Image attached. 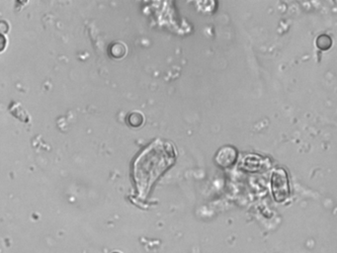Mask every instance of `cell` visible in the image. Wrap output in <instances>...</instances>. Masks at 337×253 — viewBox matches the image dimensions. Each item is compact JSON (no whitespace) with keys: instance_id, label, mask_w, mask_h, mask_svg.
<instances>
[{"instance_id":"1","label":"cell","mask_w":337,"mask_h":253,"mask_svg":"<svg viewBox=\"0 0 337 253\" xmlns=\"http://www.w3.org/2000/svg\"><path fill=\"white\" fill-rule=\"evenodd\" d=\"M271 187L273 197L277 202L281 203L289 199L291 194L290 183L288 174L284 169H275L273 171L271 176Z\"/></svg>"},{"instance_id":"2","label":"cell","mask_w":337,"mask_h":253,"mask_svg":"<svg viewBox=\"0 0 337 253\" xmlns=\"http://www.w3.org/2000/svg\"><path fill=\"white\" fill-rule=\"evenodd\" d=\"M238 158V152L232 146H224L218 150L216 156V162L222 168H230L234 164Z\"/></svg>"},{"instance_id":"3","label":"cell","mask_w":337,"mask_h":253,"mask_svg":"<svg viewBox=\"0 0 337 253\" xmlns=\"http://www.w3.org/2000/svg\"><path fill=\"white\" fill-rule=\"evenodd\" d=\"M265 160L256 154H250L244 158L242 162V168L248 171H258L263 168Z\"/></svg>"},{"instance_id":"4","label":"cell","mask_w":337,"mask_h":253,"mask_svg":"<svg viewBox=\"0 0 337 253\" xmlns=\"http://www.w3.org/2000/svg\"><path fill=\"white\" fill-rule=\"evenodd\" d=\"M128 122L130 126H134V128H138V126H140L144 124V117L140 112L134 111V112H132L128 115Z\"/></svg>"},{"instance_id":"5","label":"cell","mask_w":337,"mask_h":253,"mask_svg":"<svg viewBox=\"0 0 337 253\" xmlns=\"http://www.w3.org/2000/svg\"><path fill=\"white\" fill-rule=\"evenodd\" d=\"M110 52L111 54L116 58H123L126 52V46L123 42H115L111 46L110 48Z\"/></svg>"},{"instance_id":"6","label":"cell","mask_w":337,"mask_h":253,"mask_svg":"<svg viewBox=\"0 0 337 253\" xmlns=\"http://www.w3.org/2000/svg\"><path fill=\"white\" fill-rule=\"evenodd\" d=\"M332 44V40L328 35H320L318 39H316V46L320 50H328Z\"/></svg>"},{"instance_id":"7","label":"cell","mask_w":337,"mask_h":253,"mask_svg":"<svg viewBox=\"0 0 337 253\" xmlns=\"http://www.w3.org/2000/svg\"><path fill=\"white\" fill-rule=\"evenodd\" d=\"M9 29L8 24L5 21H0V34L1 33H7Z\"/></svg>"},{"instance_id":"8","label":"cell","mask_w":337,"mask_h":253,"mask_svg":"<svg viewBox=\"0 0 337 253\" xmlns=\"http://www.w3.org/2000/svg\"><path fill=\"white\" fill-rule=\"evenodd\" d=\"M6 46V38L0 34V52H2Z\"/></svg>"}]
</instances>
